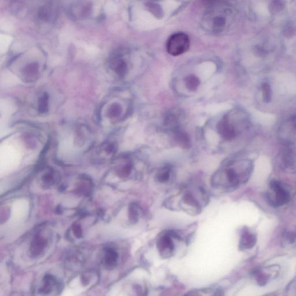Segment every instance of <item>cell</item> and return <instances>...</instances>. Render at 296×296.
I'll return each instance as SVG.
<instances>
[{
	"label": "cell",
	"mask_w": 296,
	"mask_h": 296,
	"mask_svg": "<svg viewBox=\"0 0 296 296\" xmlns=\"http://www.w3.org/2000/svg\"><path fill=\"white\" fill-rule=\"evenodd\" d=\"M241 175V173L234 163L225 164L214 173L212 179V186L221 190L234 189L240 184Z\"/></svg>",
	"instance_id": "cell-1"
},
{
	"label": "cell",
	"mask_w": 296,
	"mask_h": 296,
	"mask_svg": "<svg viewBox=\"0 0 296 296\" xmlns=\"http://www.w3.org/2000/svg\"><path fill=\"white\" fill-rule=\"evenodd\" d=\"M208 200L207 193L204 189L198 188L196 190H186L181 194L180 207L189 214L196 215L201 212L203 205Z\"/></svg>",
	"instance_id": "cell-2"
},
{
	"label": "cell",
	"mask_w": 296,
	"mask_h": 296,
	"mask_svg": "<svg viewBox=\"0 0 296 296\" xmlns=\"http://www.w3.org/2000/svg\"><path fill=\"white\" fill-rule=\"evenodd\" d=\"M190 47L189 36L184 32L174 34L167 40V51L170 55L177 56L187 52Z\"/></svg>",
	"instance_id": "cell-3"
},
{
	"label": "cell",
	"mask_w": 296,
	"mask_h": 296,
	"mask_svg": "<svg viewBox=\"0 0 296 296\" xmlns=\"http://www.w3.org/2000/svg\"><path fill=\"white\" fill-rule=\"evenodd\" d=\"M174 233L165 232L160 235L157 239V247L162 257L168 258L172 256L175 245L173 240Z\"/></svg>",
	"instance_id": "cell-4"
},
{
	"label": "cell",
	"mask_w": 296,
	"mask_h": 296,
	"mask_svg": "<svg viewBox=\"0 0 296 296\" xmlns=\"http://www.w3.org/2000/svg\"><path fill=\"white\" fill-rule=\"evenodd\" d=\"M270 187L274 192L275 195L273 200L271 201L273 206H283L290 201V194L283 187L281 182L277 181H271Z\"/></svg>",
	"instance_id": "cell-5"
},
{
	"label": "cell",
	"mask_w": 296,
	"mask_h": 296,
	"mask_svg": "<svg viewBox=\"0 0 296 296\" xmlns=\"http://www.w3.org/2000/svg\"><path fill=\"white\" fill-rule=\"evenodd\" d=\"M217 131L221 139L227 142L234 140L237 135L236 128L230 123L228 117H225L219 121Z\"/></svg>",
	"instance_id": "cell-6"
},
{
	"label": "cell",
	"mask_w": 296,
	"mask_h": 296,
	"mask_svg": "<svg viewBox=\"0 0 296 296\" xmlns=\"http://www.w3.org/2000/svg\"><path fill=\"white\" fill-rule=\"evenodd\" d=\"M257 237L256 235L248 229H243L241 232L240 247L241 249H249L253 248L256 244Z\"/></svg>",
	"instance_id": "cell-7"
},
{
	"label": "cell",
	"mask_w": 296,
	"mask_h": 296,
	"mask_svg": "<svg viewBox=\"0 0 296 296\" xmlns=\"http://www.w3.org/2000/svg\"><path fill=\"white\" fill-rule=\"evenodd\" d=\"M173 176V169L168 166H164L157 172L155 176L156 181L158 183L161 184H168L172 180Z\"/></svg>",
	"instance_id": "cell-8"
},
{
	"label": "cell",
	"mask_w": 296,
	"mask_h": 296,
	"mask_svg": "<svg viewBox=\"0 0 296 296\" xmlns=\"http://www.w3.org/2000/svg\"><path fill=\"white\" fill-rule=\"evenodd\" d=\"M47 246V241L43 237H36L32 241L30 247V252L32 256L38 257L41 254Z\"/></svg>",
	"instance_id": "cell-9"
},
{
	"label": "cell",
	"mask_w": 296,
	"mask_h": 296,
	"mask_svg": "<svg viewBox=\"0 0 296 296\" xmlns=\"http://www.w3.org/2000/svg\"><path fill=\"white\" fill-rule=\"evenodd\" d=\"M282 163L287 169H296V154L291 151H287L283 153Z\"/></svg>",
	"instance_id": "cell-10"
},
{
	"label": "cell",
	"mask_w": 296,
	"mask_h": 296,
	"mask_svg": "<svg viewBox=\"0 0 296 296\" xmlns=\"http://www.w3.org/2000/svg\"><path fill=\"white\" fill-rule=\"evenodd\" d=\"M43 285L39 290V292L43 294L50 293L54 289L56 284V279L52 275L48 274L44 279Z\"/></svg>",
	"instance_id": "cell-11"
},
{
	"label": "cell",
	"mask_w": 296,
	"mask_h": 296,
	"mask_svg": "<svg viewBox=\"0 0 296 296\" xmlns=\"http://www.w3.org/2000/svg\"><path fill=\"white\" fill-rule=\"evenodd\" d=\"M118 254L115 250L108 249L105 251L104 258V262L105 266L108 268H112L116 265Z\"/></svg>",
	"instance_id": "cell-12"
},
{
	"label": "cell",
	"mask_w": 296,
	"mask_h": 296,
	"mask_svg": "<svg viewBox=\"0 0 296 296\" xmlns=\"http://www.w3.org/2000/svg\"><path fill=\"white\" fill-rule=\"evenodd\" d=\"M210 25L216 31H221L226 25V19L222 15L212 16L210 19Z\"/></svg>",
	"instance_id": "cell-13"
},
{
	"label": "cell",
	"mask_w": 296,
	"mask_h": 296,
	"mask_svg": "<svg viewBox=\"0 0 296 296\" xmlns=\"http://www.w3.org/2000/svg\"><path fill=\"white\" fill-rule=\"evenodd\" d=\"M262 92L263 101L266 103H269L272 99L273 91L270 84L268 82H264L262 84Z\"/></svg>",
	"instance_id": "cell-14"
},
{
	"label": "cell",
	"mask_w": 296,
	"mask_h": 296,
	"mask_svg": "<svg viewBox=\"0 0 296 296\" xmlns=\"http://www.w3.org/2000/svg\"><path fill=\"white\" fill-rule=\"evenodd\" d=\"M142 210L140 206L136 204H133L129 209V217L133 222H137L141 216Z\"/></svg>",
	"instance_id": "cell-15"
},
{
	"label": "cell",
	"mask_w": 296,
	"mask_h": 296,
	"mask_svg": "<svg viewBox=\"0 0 296 296\" xmlns=\"http://www.w3.org/2000/svg\"><path fill=\"white\" fill-rule=\"evenodd\" d=\"M185 83L186 87L190 90L195 91L198 85H199L200 82L199 80L195 76L189 75L186 78Z\"/></svg>",
	"instance_id": "cell-16"
},
{
	"label": "cell",
	"mask_w": 296,
	"mask_h": 296,
	"mask_svg": "<svg viewBox=\"0 0 296 296\" xmlns=\"http://www.w3.org/2000/svg\"><path fill=\"white\" fill-rule=\"evenodd\" d=\"M285 7V4L281 1H273L269 7L270 11L272 14H277L281 11Z\"/></svg>",
	"instance_id": "cell-17"
},
{
	"label": "cell",
	"mask_w": 296,
	"mask_h": 296,
	"mask_svg": "<svg viewBox=\"0 0 296 296\" xmlns=\"http://www.w3.org/2000/svg\"><path fill=\"white\" fill-rule=\"evenodd\" d=\"M48 96L47 94H44L40 97L39 101V111L40 112H46L48 109Z\"/></svg>",
	"instance_id": "cell-18"
},
{
	"label": "cell",
	"mask_w": 296,
	"mask_h": 296,
	"mask_svg": "<svg viewBox=\"0 0 296 296\" xmlns=\"http://www.w3.org/2000/svg\"><path fill=\"white\" fill-rule=\"evenodd\" d=\"M284 239L287 244H293L296 241V233L288 232L284 235Z\"/></svg>",
	"instance_id": "cell-19"
},
{
	"label": "cell",
	"mask_w": 296,
	"mask_h": 296,
	"mask_svg": "<svg viewBox=\"0 0 296 296\" xmlns=\"http://www.w3.org/2000/svg\"><path fill=\"white\" fill-rule=\"evenodd\" d=\"M283 34L287 37H291L296 34V27L293 26H288L285 28Z\"/></svg>",
	"instance_id": "cell-20"
},
{
	"label": "cell",
	"mask_w": 296,
	"mask_h": 296,
	"mask_svg": "<svg viewBox=\"0 0 296 296\" xmlns=\"http://www.w3.org/2000/svg\"><path fill=\"white\" fill-rule=\"evenodd\" d=\"M255 52L259 56H263L266 54V51L260 46H257L255 48Z\"/></svg>",
	"instance_id": "cell-21"
},
{
	"label": "cell",
	"mask_w": 296,
	"mask_h": 296,
	"mask_svg": "<svg viewBox=\"0 0 296 296\" xmlns=\"http://www.w3.org/2000/svg\"><path fill=\"white\" fill-rule=\"evenodd\" d=\"M186 296H201V295L198 294V293L193 292V293H190L188 294L187 295H186Z\"/></svg>",
	"instance_id": "cell-22"
},
{
	"label": "cell",
	"mask_w": 296,
	"mask_h": 296,
	"mask_svg": "<svg viewBox=\"0 0 296 296\" xmlns=\"http://www.w3.org/2000/svg\"><path fill=\"white\" fill-rule=\"evenodd\" d=\"M295 128H296V123H295Z\"/></svg>",
	"instance_id": "cell-23"
}]
</instances>
